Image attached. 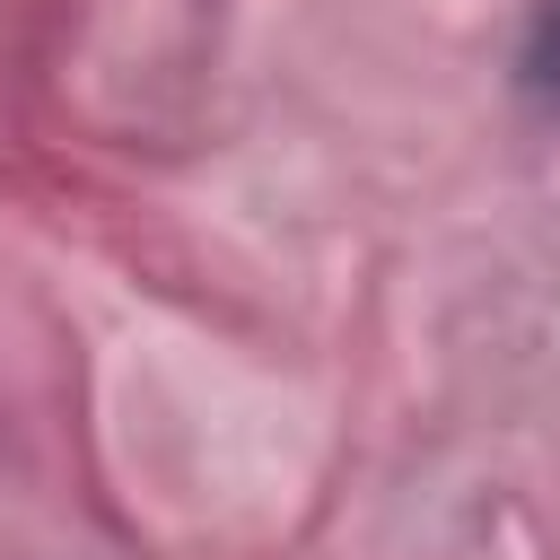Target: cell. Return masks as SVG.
Masks as SVG:
<instances>
[{"instance_id":"obj_1","label":"cell","mask_w":560,"mask_h":560,"mask_svg":"<svg viewBox=\"0 0 560 560\" xmlns=\"http://www.w3.org/2000/svg\"><path fill=\"white\" fill-rule=\"evenodd\" d=\"M516 79H525V96H534V105H551V114H560V0H542V9H534V35H525Z\"/></svg>"}]
</instances>
